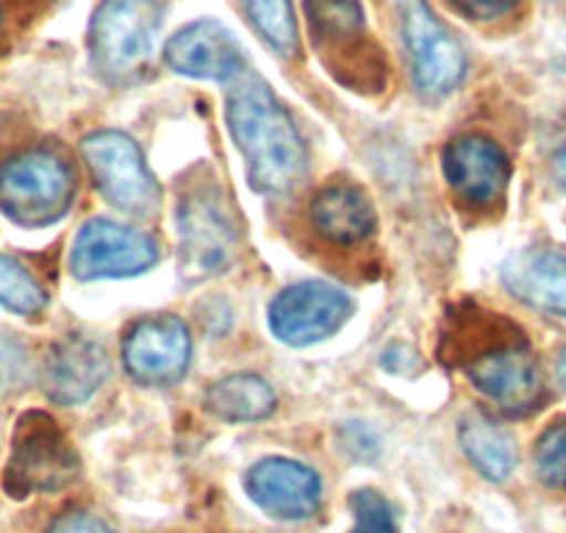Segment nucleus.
<instances>
[{
    "mask_svg": "<svg viewBox=\"0 0 566 533\" xmlns=\"http://www.w3.org/2000/svg\"><path fill=\"white\" fill-rule=\"evenodd\" d=\"M413 84L428 97H444L461 84L467 59L455 36L433 18L424 0H397Z\"/></svg>",
    "mask_w": 566,
    "mask_h": 533,
    "instance_id": "7",
    "label": "nucleus"
},
{
    "mask_svg": "<svg viewBox=\"0 0 566 533\" xmlns=\"http://www.w3.org/2000/svg\"><path fill=\"white\" fill-rule=\"evenodd\" d=\"M206 409L217 420L255 422L275 411V391L264 378L250 373L228 375L206 391Z\"/></svg>",
    "mask_w": 566,
    "mask_h": 533,
    "instance_id": "18",
    "label": "nucleus"
},
{
    "mask_svg": "<svg viewBox=\"0 0 566 533\" xmlns=\"http://www.w3.org/2000/svg\"><path fill=\"white\" fill-rule=\"evenodd\" d=\"M555 176L566 184V148L558 150V156H555Z\"/></svg>",
    "mask_w": 566,
    "mask_h": 533,
    "instance_id": "29",
    "label": "nucleus"
},
{
    "mask_svg": "<svg viewBox=\"0 0 566 533\" xmlns=\"http://www.w3.org/2000/svg\"><path fill=\"white\" fill-rule=\"evenodd\" d=\"M73 170L53 150H25L0 167V211L25 228L51 226L73 203Z\"/></svg>",
    "mask_w": 566,
    "mask_h": 533,
    "instance_id": "3",
    "label": "nucleus"
},
{
    "mask_svg": "<svg viewBox=\"0 0 566 533\" xmlns=\"http://www.w3.org/2000/svg\"><path fill=\"white\" fill-rule=\"evenodd\" d=\"M345 437H347V442H353V445H347L353 456H364V459H373V456H378V439H375V433L369 431L367 426H361V422H353V426H347Z\"/></svg>",
    "mask_w": 566,
    "mask_h": 533,
    "instance_id": "27",
    "label": "nucleus"
},
{
    "mask_svg": "<svg viewBox=\"0 0 566 533\" xmlns=\"http://www.w3.org/2000/svg\"><path fill=\"white\" fill-rule=\"evenodd\" d=\"M461 448L489 481H505L516 464V448L511 433L478 411L461 422Z\"/></svg>",
    "mask_w": 566,
    "mask_h": 533,
    "instance_id": "19",
    "label": "nucleus"
},
{
    "mask_svg": "<svg viewBox=\"0 0 566 533\" xmlns=\"http://www.w3.org/2000/svg\"><path fill=\"white\" fill-rule=\"evenodd\" d=\"M533 461H536V475L544 487L566 492V417L555 420L538 437Z\"/></svg>",
    "mask_w": 566,
    "mask_h": 533,
    "instance_id": "23",
    "label": "nucleus"
},
{
    "mask_svg": "<svg viewBox=\"0 0 566 533\" xmlns=\"http://www.w3.org/2000/svg\"><path fill=\"white\" fill-rule=\"evenodd\" d=\"M353 314V301L325 281H303L270 303V328L286 345H314L334 336Z\"/></svg>",
    "mask_w": 566,
    "mask_h": 533,
    "instance_id": "9",
    "label": "nucleus"
},
{
    "mask_svg": "<svg viewBox=\"0 0 566 533\" xmlns=\"http://www.w3.org/2000/svg\"><path fill=\"white\" fill-rule=\"evenodd\" d=\"M558 378H560V384L566 386V347H564V353H560V358H558Z\"/></svg>",
    "mask_w": 566,
    "mask_h": 533,
    "instance_id": "30",
    "label": "nucleus"
},
{
    "mask_svg": "<svg viewBox=\"0 0 566 533\" xmlns=\"http://www.w3.org/2000/svg\"><path fill=\"white\" fill-rule=\"evenodd\" d=\"M178 228H181V264L187 279H209L231 264L237 231L214 195H189L178 211Z\"/></svg>",
    "mask_w": 566,
    "mask_h": 533,
    "instance_id": "10",
    "label": "nucleus"
},
{
    "mask_svg": "<svg viewBox=\"0 0 566 533\" xmlns=\"http://www.w3.org/2000/svg\"><path fill=\"white\" fill-rule=\"evenodd\" d=\"M108 375V358L101 342L90 336H64L51 347L42 369V389L53 404H84Z\"/></svg>",
    "mask_w": 566,
    "mask_h": 533,
    "instance_id": "14",
    "label": "nucleus"
},
{
    "mask_svg": "<svg viewBox=\"0 0 566 533\" xmlns=\"http://www.w3.org/2000/svg\"><path fill=\"white\" fill-rule=\"evenodd\" d=\"M154 264V239L112 220L86 222L70 250V270L78 281L125 279V275L145 273Z\"/></svg>",
    "mask_w": 566,
    "mask_h": 533,
    "instance_id": "8",
    "label": "nucleus"
},
{
    "mask_svg": "<svg viewBox=\"0 0 566 533\" xmlns=\"http://www.w3.org/2000/svg\"><path fill=\"white\" fill-rule=\"evenodd\" d=\"M78 456L62 428L45 411H29L18 420L12 456L3 472V489L12 498L59 492L78 478Z\"/></svg>",
    "mask_w": 566,
    "mask_h": 533,
    "instance_id": "4",
    "label": "nucleus"
},
{
    "mask_svg": "<svg viewBox=\"0 0 566 533\" xmlns=\"http://www.w3.org/2000/svg\"><path fill=\"white\" fill-rule=\"evenodd\" d=\"M189 328L172 314L136 323L123 342L125 369L139 384H172L189 367Z\"/></svg>",
    "mask_w": 566,
    "mask_h": 533,
    "instance_id": "11",
    "label": "nucleus"
},
{
    "mask_svg": "<svg viewBox=\"0 0 566 533\" xmlns=\"http://www.w3.org/2000/svg\"><path fill=\"white\" fill-rule=\"evenodd\" d=\"M312 222L331 242H361L373 233L375 209L358 189L331 187L314 198Z\"/></svg>",
    "mask_w": 566,
    "mask_h": 533,
    "instance_id": "17",
    "label": "nucleus"
},
{
    "mask_svg": "<svg viewBox=\"0 0 566 533\" xmlns=\"http://www.w3.org/2000/svg\"><path fill=\"white\" fill-rule=\"evenodd\" d=\"M161 9L156 0H103L90 25L92 64L103 79L125 84L154 56Z\"/></svg>",
    "mask_w": 566,
    "mask_h": 533,
    "instance_id": "2",
    "label": "nucleus"
},
{
    "mask_svg": "<svg viewBox=\"0 0 566 533\" xmlns=\"http://www.w3.org/2000/svg\"><path fill=\"white\" fill-rule=\"evenodd\" d=\"M228 125L259 192H290L306 173V145L270 86L244 75L228 92Z\"/></svg>",
    "mask_w": 566,
    "mask_h": 533,
    "instance_id": "1",
    "label": "nucleus"
},
{
    "mask_svg": "<svg viewBox=\"0 0 566 533\" xmlns=\"http://www.w3.org/2000/svg\"><path fill=\"white\" fill-rule=\"evenodd\" d=\"M48 303L45 290L40 281L12 255L0 253V306L14 314H36Z\"/></svg>",
    "mask_w": 566,
    "mask_h": 533,
    "instance_id": "22",
    "label": "nucleus"
},
{
    "mask_svg": "<svg viewBox=\"0 0 566 533\" xmlns=\"http://www.w3.org/2000/svg\"><path fill=\"white\" fill-rule=\"evenodd\" d=\"M350 509L356 514L353 533H397V520L384 494L375 489H358L350 494Z\"/></svg>",
    "mask_w": 566,
    "mask_h": 533,
    "instance_id": "24",
    "label": "nucleus"
},
{
    "mask_svg": "<svg viewBox=\"0 0 566 533\" xmlns=\"http://www.w3.org/2000/svg\"><path fill=\"white\" fill-rule=\"evenodd\" d=\"M48 533H112V527L90 511H67V514L56 516Z\"/></svg>",
    "mask_w": 566,
    "mask_h": 533,
    "instance_id": "26",
    "label": "nucleus"
},
{
    "mask_svg": "<svg viewBox=\"0 0 566 533\" xmlns=\"http://www.w3.org/2000/svg\"><path fill=\"white\" fill-rule=\"evenodd\" d=\"M505 290L525 306L566 317V255L555 250H520L500 270Z\"/></svg>",
    "mask_w": 566,
    "mask_h": 533,
    "instance_id": "16",
    "label": "nucleus"
},
{
    "mask_svg": "<svg viewBox=\"0 0 566 533\" xmlns=\"http://www.w3.org/2000/svg\"><path fill=\"white\" fill-rule=\"evenodd\" d=\"M413 362H417V358H413V351L406 345H395L384 353V367L389 369V373H408V369L413 367Z\"/></svg>",
    "mask_w": 566,
    "mask_h": 533,
    "instance_id": "28",
    "label": "nucleus"
},
{
    "mask_svg": "<svg viewBox=\"0 0 566 533\" xmlns=\"http://www.w3.org/2000/svg\"><path fill=\"white\" fill-rule=\"evenodd\" d=\"M244 14L259 31L261 40L283 59H292L301 48L297 40L295 12H292L290 0H242Z\"/></svg>",
    "mask_w": 566,
    "mask_h": 533,
    "instance_id": "21",
    "label": "nucleus"
},
{
    "mask_svg": "<svg viewBox=\"0 0 566 533\" xmlns=\"http://www.w3.org/2000/svg\"><path fill=\"white\" fill-rule=\"evenodd\" d=\"M461 369L470 384L505 415H527L542 406V373L531 347L520 336L470 353L461 362Z\"/></svg>",
    "mask_w": 566,
    "mask_h": 533,
    "instance_id": "6",
    "label": "nucleus"
},
{
    "mask_svg": "<svg viewBox=\"0 0 566 533\" xmlns=\"http://www.w3.org/2000/svg\"><path fill=\"white\" fill-rule=\"evenodd\" d=\"M442 170L455 198L467 206L486 209L497 203L509 187V159L489 137H459L444 148Z\"/></svg>",
    "mask_w": 566,
    "mask_h": 533,
    "instance_id": "12",
    "label": "nucleus"
},
{
    "mask_svg": "<svg viewBox=\"0 0 566 533\" xmlns=\"http://www.w3.org/2000/svg\"><path fill=\"white\" fill-rule=\"evenodd\" d=\"M165 62L189 79L226 81L242 70V53L222 25L200 20L172 34L165 45Z\"/></svg>",
    "mask_w": 566,
    "mask_h": 533,
    "instance_id": "15",
    "label": "nucleus"
},
{
    "mask_svg": "<svg viewBox=\"0 0 566 533\" xmlns=\"http://www.w3.org/2000/svg\"><path fill=\"white\" fill-rule=\"evenodd\" d=\"M450 3L470 20H497L520 7V0H450Z\"/></svg>",
    "mask_w": 566,
    "mask_h": 533,
    "instance_id": "25",
    "label": "nucleus"
},
{
    "mask_svg": "<svg viewBox=\"0 0 566 533\" xmlns=\"http://www.w3.org/2000/svg\"><path fill=\"white\" fill-rule=\"evenodd\" d=\"M308 25L319 48H331L334 56L347 48L367 45L364 40V12L358 0H303Z\"/></svg>",
    "mask_w": 566,
    "mask_h": 533,
    "instance_id": "20",
    "label": "nucleus"
},
{
    "mask_svg": "<svg viewBox=\"0 0 566 533\" xmlns=\"http://www.w3.org/2000/svg\"><path fill=\"white\" fill-rule=\"evenodd\" d=\"M244 489L250 500L275 520H306L323 498L317 472L292 459H264L250 467Z\"/></svg>",
    "mask_w": 566,
    "mask_h": 533,
    "instance_id": "13",
    "label": "nucleus"
},
{
    "mask_svg": "<svg viewBox=\"0 0 566 533\" xmlns=\"http://www.w3.org/2000/svg\"><path fill=\"white\" fill-rule=\"evenodd\" d=\"M86 165L103 198L128 215L159 209L161 189L136 143L119 130H97L81 143Z\"/></svg>",
    "mask_w": 566,
    "mask_h": 533,
    "instance_id": "5",
    "label": "nucleus"
}]
</instances>
